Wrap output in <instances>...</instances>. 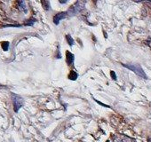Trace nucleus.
<instances>
[{"instance_id":"nucleus-3","label":"nucleus","mask_w":151,"mask_h":142,"mask_svg":"<svg viewBox=\"0 0 151 142\" xmlns=\"http://www.w3.org/2000/svg\"><path fill=\"white\" fill-rule=\"evenodd\" d=\"M113 142H136L134 138H132L124 134H117L114 137Z\"/></svg>"},{"instance_id":"nucleus-11","label":"nucleus","mask_w":151,"mask_h":142,"mask_svg":"<svg viewBox=\"0 0 151 142\" xmlns=\"http://www.w3.org/2000/svg\"><path fill=\"white\" fill-rule=\"evenodd\" d=\"M9 45H10V44H9V42H7V41H5V42H3V43H2V44H1V46H2V49H3L5 52L8 51V49H9Z\"/></svg>"},{"instance_id":"nucleus-1","label":"nucleus","mask_w":151,"mask_h":142,"mask_svg":"<svg viewBox=\"0 0 151 142\" xmlns=\"http://www.w3.org/2000/svg\"><path fill=\"white\" fill-rule=\"evenodd\" d=\"M123 66L124 67L132 70V72H134L139 77H142V78H145V79L147 78V75L145 74L144 70L142 69L140 65H139V64H123Z\"/></svg>"},{"instance_id":"nucleus-2","label":"nucleus","mask_w":151,"mask_h":142,"mask_svg":"<svg viewBox=\"0 0 151 142\" xmlns=\"http://www.w3.org/2000/svg\"><path fill=\"white\" fill-rule=\"evenodd\" d=\"M12 100H13V104H14V112L17 113L21 108H22L23 104H24V100L23 99L17 95V94H12Z\"/></svg>"},{"instance_id":"nucleus-7","label":"nucleus","mask_w":151,"mask_h":142,"mask_svg":"<svg viewBox=\"0 0 151 142\" xmlns=\"http://www.w3.org/2000/svg\"><path fill=\"white\" fill-rule=\"evenodd\" d=\"M78 77V73L76 72V71L72 70L71 72L69 73V75H68V79H70V80H73V81H74V80H77Z\"/></svg>"},{"instance_id":"nucleus-4","label":"nucleus","mask_w":151,"mask_h":142,"mask_svg":"<svg viewBox=\"0 0 151 142\" xmlns=\"http://www.w3.org/2000/svg\"><path fill=\"white\" fill-rule=\"evenodd\" d=\"M68 15V12H61V13H58L54 15L53 17V22L55 25H58L60 23V22L65 18H67V16Z\"/></svg>"},{"instance_id":"nucleus-15","label":"nucleus","mask_w":151,"mask_h":142,"mask_svg":"<svg viewBox=\"0 0 151 142\" xmlns=\"http://www.w3.org/2000/svg\"><path fill=\"white\" fill-rule=\"evenodd\" d=\"M60 4H65V3H67V1H60Z\"/></svg>"},{"instance_id":"nucleus-10","label":"nucleus","mask_w":151,"mask_h":142,"mask_svg":"<svg viewBox=\"0 0 151 142\" xmlns=\"http://www.w3.org/2000/svg\"><path fill=\"white\" fill-rule=\"evenodd\" d=\"M36 22H37V20H36V19H34V18H30L29 20H28V21L24 23V25H25V26H32Z\"/></svg>"},{"instance_id":"nucleus-9","label":"nucleus","mask_w":151,"mask_h":142,"mask_svg":"<svg viewBox=\"0 0 151 142\" xmlns=\"http://www.w3.org/2000/svg\"><path fill=\"white\" fill-rule=\"evenodd\" d=\"M66 39H67V42L68 44H69V46H72L74 44V39L72 38V37L70 35H66Z\"/></svg>"},{"instance_id":"nucleus-16","label":"nucleus","mask_w":151,"mask_h":142,"mask_svg":"<svg viewBox=\"0 0 151 142\" xmlns=\"http://www.w3.org/2000/svg\"><path fill=\"white\" fill-rule=\"evenodd\" d=\"M147 142H151V138H148L147 139Z\"/></svg>"},{"instance_id":"nucleus-8","label":"nucleus","mask_w":151,"mask_h":142,"mask_svg":"<svg viewBox=\"0 0 151 142\" xmlns=\"http://www.w3.org/2000/svg\"><path fill=\"white\" fill-rule=\"evenodd\" d=\"M41 3H42V5L44 6V9L45 11H49L51 9V7H50V2L49 1H42Z\"/></svg>"},{"instance_id":"nucleus-6","label":"nucleus","mask_w":151,"mask_h":142,"mask_svg":"<svg viewBox=\"0 0 151 142\" xmlns=\"http://www.w3.org/2000/svg\"><path fill=\"white\" fill-rule=\"evenodd\" d=\"M18 4V8L20 11L27 14L28 13V7H27V5H26V2L25 1H18L17 2Z\"/></svg>"},{"instance_id":"nucleus-5","label":"nucleus","mask_w":151,"mask_h":142,"mask_svg":"<svg viewBox=\"0 0 151 142\" xmlns=\"http://www.w3.org/2000/svg\"><path fill=\"white\" fill-rule=\"evenodd\" d=\"M66 60H67V64L68 66H70L74 63V60H75V56L73 53H71L69 51H67L66 52Z\"/></svg>"},{"instance_id":"nucleus-14","label":"nucleus","mask_w":151,"mask_h":142,"mask_svg":"<svg viewBox=\"0 0 151 142\" xmlns=\"http://www.w3.org/2000/svg\"><path fill=\"white\" fill-rule=\"evenodd\" d=\"M96 102H97L98 104H100V105H102L103 107H106V108H110L109 106H108V105H105V104H103V103H101V102H100V101H98V100H96Z\"/></svg>"},{"instance_id":"nucleus-13","label":"nucleus","mask_w":151,"mask_h":142,"mask_svg":"<svg viewBox=\"0 0 151 142\" xmlns=\"http://www.w3.org/2000/svg\"><path fill=\"white\" fill-rule=\"evenodd\" d=\"M56 58H57V59H60V58H61V54H60V52H59V49H58V51H57V54H56Z\"/></svg>"},{"instance_id":"nucleus-12","label":"nucleus","mask_w":151,"mask_h":142,"mask_svg":"<svg viewBox=\"0 0 151 142\" xmlns=\"http://www.w3.org/2000/svg\"><path fill=\"white\" fill-rule=\"evenodd\" d=\"M110 75L114 80H116V73L114 72V71H110Z\"/></svg>"}]
</instances>
